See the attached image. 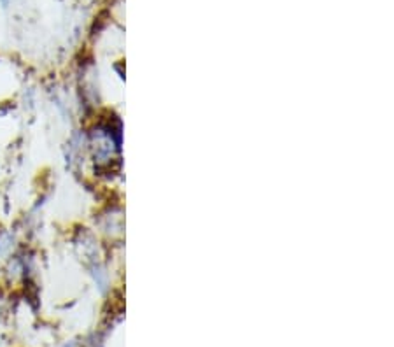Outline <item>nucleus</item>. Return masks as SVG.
Instances as JSON below:
<instances>
[{"mask_svg": "<svg viewBox=\"0 0 394 347\" xmlns=\"http://www.w3.org/2000/svg\"><path fill=\"white\" fill-rule=\"evenodd\" d=\"M0 313H2V300H0Z\"/></svg>", "mask_w": 394, "mask_h": 347, "instance_id": "obj_1", "label": "nucleus"}]
</instances>
